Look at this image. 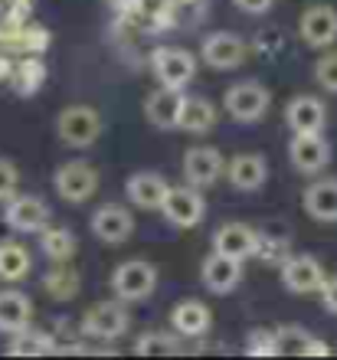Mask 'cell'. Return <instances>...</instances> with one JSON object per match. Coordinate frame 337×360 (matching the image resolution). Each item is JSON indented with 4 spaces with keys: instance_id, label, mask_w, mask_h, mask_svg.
Here are the masks:
<instances>
[{
    "instance_id": "1",
    "label": "cell",
    "mask_w": 337,
    "mask_h": 360,
    "mask_svg": "<svg viewBox=\"0 0 337 360\" xmlns=\"http://www.w3.org/2000/svg\"><path fill=\"white\" fill-rule=\"evenodd\" d=\"M56 134L69 148H92L102 138V115L92 105H66L56 115Z\"/></svg>"
},
{
    "instance_id": "2",
    "label": "cell",
    "mask_w": 337,
    "mask_h": 360,
    "mask_svg": "<svg viewBox=\"0 0 337 360\" xmlns=\"http://www.w3.org/2000/svg\"><path fill=\"white\" fill-rule=\"evenodd\" d=\"M158 288V266L148 259H128L112 272V292L122 302H144Z\"/></svg>"
},
{
    "instance_id": "3",
    "label": "cell",
    "mask_w": 337,
    "mask_h": 360,
    "mask_svg": "<svg viewBox=\"0 0 337 360\" xmlns=\"http://www.w3.org/2000/svg\"><path fill=\"white\" fill-rule=\"evenodd\" d=\"M272 105V95L262 82H255V79H243V82H236L223 92V108L229 118L236 122H259L265 112H269Z\"/></svg>"
},
{
    "instance_id": "4",
    "label": "cell",
    "mask_w": 337,
    "mask_h": 360,
    "mask_svg": "<svg viewBox=\"0 0 337 360\" xmlns=\"http://www.w3.org/2000/svg\"><path fill=\"white\" fill-rule=\"evenodd\" d=\"M151 72L160 86L170 89H187L197 76V59L190 56L187 49L177 46H158L151 53Z\"/></svg>"
},
{
    "instance_id": "5",
    "label": "cell",
    "mask_w": 337,
    "mask_h": 360,
    "mask_svg": "<svg viewBox=\"0 0 337 360\" xmlns=\"http://www.w3.org/2000/svg\"><path fill=\"white\" fill-rule=\"evenodd\" d=\"M53 187L66 203H85L98 190V171L89 161H66L53 174Z\"/></svg>"
},
{
    "instance_id": "6",
    "label": "cell",
    "mask_w": 337,
    "mask_h": 360,
    "mask_svg": "<svg viewBox=\"0 0 337 360\" xmlns=\"http://www.w3.org/2000/svg\"><path fill=\"white\" fill-rule=\"evenodd\" d=\"M164 217H167L170 226L177 229H193L203 223L206 217V200L200 193V187L193 184H184V187H170L167 200H164V210H160Z\"/></svg>"
},
{
    "instance_id": "7",
    "label": "cell",
    "mask_w": 337,
    "mask_h": 360,
    "mask_svg": "<svg viewBox=\"0 0 337 360\" xmlns=\"http://www.w3.org/2000/svg\"><path fill=\"white\" fill-rule=\"evenodd\" d=\"M122 302V298H118ZM118 302H98L92 304L89 311L82 314V334L85 338H95V341H115V338H122L128 331V311H125V304Z\"/></svg>"
},
{
    "instance_id": "8",
    "label": "cell",
    "mask_w": 337,
    "mask_h": 360,
    "mask_svg": "<svg viewBox=\"0 0 337 360\" xmlns=\"http://www.w3.org/2000/svg\"><path fill=\"white\" fill-rule=\"evenodd\" d=\"M49 203L39 193H17L7 200L4 219L13 233H39L43 226H49Z\"/></svg>"
},
{
    "instance_id": "9",
    "label": "cell",
    "mask_w": 337,
    "mask_h": 360,
    "mask_svg": "<svg viewBox=\"0 0 337 360\" xmlns=\"http://www.w3.org/2000/svg\"><path fill=\"white\" fill-rule=\"evenodd\" d=\"M89 226H92V236L108 243V246H122V243H128L134 236V217L132 210L122 207V203H102L92 213Z\"/></svg>"
},
{
    "instance_id": "10",
    "label": "cell",
    "mask_w": 337,
    "mask_h": 360,
    "mask_svg": "<svg viewBox=\"0 0 337 360\" xmlns=\"http://www.w3.org/2000/svg\"><path fill=\"white\" fill-rule=\"evenodd\" d=\"M288 161L298 174H321L331 164V144L324 131L311 134H291L288 144Z\"/></svg>"
},
{
    "instance_id": "11",
    "label": "cell",
    "mask_w": 337,
    "mask_h": 360,
    "mask_svg": "<svg viewBox=\"0 0 337 360\" xmlns=\"http://www.w3.org/2000/svg\"><path fill=\"white\" fill-rule=\"evenodd\" d=\"M298 37L311 49H331L337 43V10L331 4H314L301 13Z\"/></svg>"
},
{
    "instance_id": "12",
    "label": "cell",
    "mask_w": 337,
    "mask_h": 360,
    "mask_svg": "<svg viewBox=\"0 0 337 360\" xmlns=\"http://www.w3.org/2000/svg\"><path fill=\"white\" fill-rule=\"evenodd\" d=\"M249 53V43H246L239 33H229V30H216L210 37L203 39V46H200V56L210 69H236L239 63L246 59Z\"/></svg>"
},
{
    "instance_id": "13",
    "label": "cell",
    "mask_w": 337,
    "mask_h": 360,
    "mask_svg": "<svg viewBox=\"0 0 337 360\" xmlns=\"http://www.w3.org/2000/svg\"><path fill=\"white\" fill-rule=\"evenodd\" d=\"M180 167H184V177H187V184H193V187H213L220 177H226V158L216 148H210V144H200V148H190L187 154H184V161H180Z\"/></svg>"
},
{
    "instance_id": "14",
    "label": "cell",
    "mask_w": 337,
    "mask_h": 360,
    "mask_svg": "<svg viewBox=\"0 0 337 360\" xmlns=\"http://www.w3.org/2000/svg\"><path fill=\"white\" fill-rule=\"evenodd\" d=\"M200 282L206 285V292H213V295L236 292V285L243 282V259H233L213 249L203 259V266H200Z\"/></svg>"
},
{
    "instance_id": "15",
    "label": "cell",
    "mask_w": 337,
    "mask_h": 360,
    "mask_svg": "<svg viewBox=\"0 0 337 360\" xmlns=\"http://www.w3.org/2000/svg\"><path fill=\"white\" fill-rule=\"evenodd\" d=\"M184 89H170V86H160L144 98V118H148L154 128L160 131H174L180 128V112H184Z\"/></svg>"
},
{
    "instance_id": "16",
    "label": "cell",
    "mask_w": 337,
    "mask_h": 360,
    "mask_svg": "<svg viewBox=\"0 0 337 360\" xmlns=\"http://www.w3.org/2000/svg\"><path fill=\"white\" fill-rule=\"evenodd\" d=\"M279 272H281V285H285L291 295L321 292L324 282H328V275H324V269H321V262L314 256H291Z\"/></svg>"
},
{
    "instance_id": "17",
    "label": "cell",
    "mask_w": 337,
    "mask_h": 360,
    "mask_svg": "<svg viewBox=\"0 0 337 360\" xmlns=\"http://www.w3.org/2000/svg\"><path fill=\"white\" fill-rule=\"evenodd\" d=\"M167 193H170V184L154 171H138V174H132V177L125 180V197L132 200L138 210H148V213L164 210Z\"/></svg>"
},
{
    "instance_id": "18",
    "label": "cell",
    "mask_w": 337,
    "mask_h": 360,
    "mask_svg": "<svg viewBox=\"0 0 337 360\" xmlns=\"http://www.w3.org/2000/svg\"><path fill=\"white\" fill-rule=\"evenodd\" d=\"M170 328H174L180 338L197 341V338H206L210 328H213V311H210L200 298H184V302H177L174 311H170Z\"/></svg>"
},
{
    "instance_id": "19",
    "label": "cell",
    "mask_w": 337,
    "mask_h": 360,
    "mask_svg": "<svg viewBox=\"0 0 337 360\" xmlns=\"http://www.w3.org/2000/svg\"><path fill=\"white\" fill-rule=\"evenodd\" d=\"M285 124L291 128V134L324 131L328 108H324V102L314 98V95H295V98L285 105Z\"/></svg>"
},
{
    "instance_id": "20",
    "label": "cell",
    "mask_w": 337,
    "mask_h": 360,
    "mask_svg": "<svg viewBox=\"0 0 337 360\" xmlns=\"http://www.w3.org/2000/svg\"><path fill=\"white\" fill-rule=\"evenodd\" d=\"M275 354L279 357H328L331 347L298 324H285L275 331Z\"/></svg>"
},
{
    "instance_id": "21",
    "label": "cell",
    "mask_w": 337,
    "mask_h": 360,
    "mask_svg": "<svg viewBox=\"0 0 337 360\" xmlns=\"http://www.w3.org/2000/svg\"><path fill=\"white\" fill-rule=\"evenodd\" d=\"M226 180L243 193H253L269 180V164L262 154H236L226 161Z\"/></svg>"
},
{
    "instance_id": "22",
    "label": "cell",
    "mask_w": 337,
    "mask_h": 360,
    "mask_svg": "<svg viewBox=\"0 0 337 360\" xmlns=\"http://www.w3.org/2000/svg\"><path fill=\"white\" fill-rule=\"evenodd\" d=\"M301 207L318 223H337V180L321 177L314 184H308L305 193H301Z\"/></svg>"
},
{
    "instance_id": "23",
    "label": "cell",
    "mask_w": 337,
    "mask_h": 360,
    "mask_svg": "<svg viewBox=\"0 0 337 360\" xmlns=\"http://www.w3.org/2000/svg\"><path fill=\"white\" fill-rule=\"evenodd\" d=\"M255 246H259V233L253 226H246V223H223L213 236L216 252H226V256L243 259V262L249 256H255Z\"/></svg>"
},
{
    "instance_id": "24",
    "label": "cell",
    "mask_w": 337,
    "mask_h": 360,
    "mask_svg": "<svg viewBox=\"0 0 337 360\" xmlns=\"http://www.w3.org/2000/svg\"><path fill=\"white\" fill-rule=\"evenodd\" d=\"M33 318V302L27 292L20 288H4L0 292V331L4 334H17L20 328H27Z\"/></svg>"
},
{
    "instance_id": "25",
    "label": "cell",
    "mask_w": 337,
    "mask_h": 360,
    "mask_svg": "<svg viewBox=\"0 0 337 360\" xmlns=\"http://www.w3.org/2000/svg\"><path fill=\"white\" fill-rule=\"evenodd\" d=\"M46 82V63L33 53H23V59H17V66H13V76H10V86L20 98H30V95H37Z\"/></svg>"
},
{
    "instance_id": "26",
    "label": "cell",
    "mask_w": 337,
    "mask_h": 360,
    "mask_svg": "<svg viewBox=\"0 0 337 360\" xmlns=\"http://www.w3.org/2000/svg\"><path fill=\"white\" fill-rule=\"evenodd\" d=\"M75 249H79V239L69 226H43L39 229V252L49 259V262H72Z\"/></svg>"
},
{
    "instance_id": "27",
    "label": "cell",
    "mask_w": 337,
    "mask_h": 360,
    "mask_svg": "<svg viewBox=\"0 0 337 360\" xmlns=\"http://www.w3.org/2000/svg\"><path fill=\"white\" fill-rule=\"evenodd\" d=\"M59 351V341L46 331H37V328H20L13 338H10V354L13 357H49V354Z\"/></svg>"
},
{
    "instance_id": "28",
    "label": "cell",
    "mask_w": 337,
    "mask_h": 360,
    "mask_svg": "<svg viewBox=\"0 0 337 360\" xmlns=\"http://www.w3.org/2000/svg\"><path fill=\"white\" fill-rule=\"evenodd\" d=\"M82 288V278H79V269H72L69 262H53L46 275H43V292L56 302H72Z\"/></svg>"
},
{
    "instance_id": "29",
    "label": "cell",
    "mask_w": 337,
    "mask_h": 360,
    "mask_svg": "<svg viewBox=\"0 0 337 360\" xmlns=\"http://www.w3.org/2000/svg\"><path fill=\"white\" fill-rule=\"evenodd\" d=\"M255 256L262 259L265 266H285L295 252H291V239L288 233L275 223V226H269L265 233H259V246H255Z\"/></svg>"
},
{
    "instance_id": "30",
    "label": "cell",
    "mask_w": 337,
    "mask_h": 360,
    "mask_svg": "<svg viewBox=\"0 0 337 360\" xmlns=\"http://www.w3.org/2000/svg\"><path fill=\"white\" fill-rule=\"evenodd\" d=\"M30 266H33V259H30V249L23 243H17V239H4L0 243V278L4 282L27 278Z\"/></svg>"
},
{
    "instance_id": "31",
    "label": "cell",
    "mask_w": 337,
    "mask_h": 360,
    "mask_svg": "<svg viewBox=\"0 0 337 360\" xmlns=\"http://www.w3.org/2000/svg\"><path fill=\"white\" fill-rule=\"evenodd\" d=\"M216 124V108L206 98H184V112H180V131L206 134Z\"/></svg>"
},
{
    "instance_id": "32",
    "label": "cell",
    "mask_w": 337,
    "mask_h": 360,
    "mask_svg": "<svg viewBox=\"0 0 337 360\" xmlns=\"http://www.w3.org/2000/svg\"><path fill=\"white\" fill-rule=\"evenodd\" d=\"M180 351V334H167V331H148L134 341V354L138 357H170Z\"/></svg>"
},
{
    "instance_id": "33",
    "label": "cell",
    "mask_w": 337,
    "mask_h": 360,
    "mask_svg": "<svg viewBox=\"0 0 337 360\" xmlns=\"http://www.w3.org/2000/svg\"><path fill=\"white\" fill-rule=\"evenodd\" d=\"M49 43H53V33H49L43 23H37V20H27V23L20 27V33H17V49L20 53L43 56V53L49 49Z\"/></svg>"
},
{
    "instance_id": "34",
    "label": "cell",
    "mask_w": 337,
    "mask_h": 360,
    "mask_svg": "<svg viewBox=\"0 0 337 360\" xmlns=\"http://www.w3.org/2000/svg\"><path fill=\"white\" fill-rule=\"evenodd\" d=\"M246 354H249V357H279V354H275V331L253 328L249 338H246Z\"/></svg>"
},
{
    "instance_id": "35",
    "label": "cell",
    "mask_w": 337,
    "mask_h": 360,
    "mask_svg": "<svg viewBox=\"0 0 337 360\" xmlns=\"http://www.w3.org/2000/svg\"><path fill=\"white\" fill-rule=\"evenodd\" d=\"M314 79L324 92H334L337 95V49H328L324 56L314 63Z\"/></svg>"
},
{
    "instance_id": "36",
    "label": "cell",
    "mask_w": 337,
    "mask_h": 360,
    "mask_svg": "<svg viewBox=\"0 0 337 360\" xmlns=\"http://www.w3.org/2000/svg\"><path fill=\"white\" fill-rule=\"evenodd\" d=\"M17 187H20V171H17V164L7 161V158H0V200L7 203L10 197H17Z\"/></svg>"
},
{
    "instance_id": "37",
    "label": "cell",
    "mask_w": 337,
    "mask_h": 360,
    "mask_svg": "<svg viewBox=\"0 0 337 360\" xmlns=\"http://www.w3.org/2000/svg\"><path fill=\"white\" fill-rule=\"evenodd\" d=\"M233 4L243 10V13H249V17H262V13H269V10L275 7V0H233Z\"/></svg>"
},
{
    "instance_id": "38",
    "label": "cell",
    "mask_w": 337,
    "mask_h": 360,
    "mask_svg": "<svg viewBox=\"0 0 337 360\" xmlns=\"http://www.w3.org/2000/svg\"><path fill=\"white\" fill-rule=\"evenodd\" d=\"M0 7L7 10L10 17H17V20H27L30 7H33V0H0Z\"/></svg>"
},
{
    "instance_id": "39",
    "label": "cell",
    "mask_w": 337,
    "mask_h": 360,
    "mask_svg": "<svg viewBox=\"0 0 337 360\" xmlns=\"http://www.w3.org/2000/svg\"><path fill=\"white\" fill-rule=\"evenodd\" d=\"M321 302H324V308H328L331 314H337V275L324 282V288H321Z\"/></svg>"
},
{
    "instance_id": "40",
    "label": "cell",
    "mask_w": 337,
    "mask_h": 360,
    "mask_svg": "<svg viewBox=\"0 0 337 360\" xmlns=\"http://www.w3.org/2000/svg\"><path fill=\"white\" fill-rule=\"evenodd\" d=\"M13 59H10L7 49H0V82H10V76H13Z\"/></svg>"
}]
</instances>
